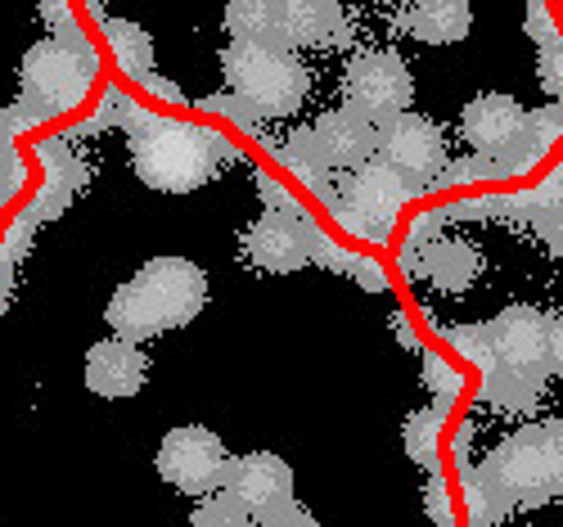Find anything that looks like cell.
<instances>
[{
  "label": "cell",
  "instance_id": "6da1fadb",
  "mask_svg": "<svg viewBox=\"0 0 563 527\" xmlns=\"http://www.w3.org/2000/svg\"><path fill=\"white\" fill-rule=\"evenodd\" d=\"M208 303V275L190 257H154L109 298V329L122 343H145L167 329L190 325Z\"/></svg>",
  "mask_w": 563,
  "mask_h": 527
},
{
  "label": "cell",
  "instance_id": "7a4b0ae2",
  "mask_svg": "<svg viewBox=\"0 0 563 527\" xmlns=\"http://www.w3.org/2000/svg\"><path fill=\"white\" fill-rule=\"evenodd\" d=\"M126 145H131V172L150 189H163V195H190V189L208 185L221 172V163L234 158L217 131L167 113H145L131 127Z\"/></svg>",
  "mask_w": 563,
  "mask_h": 527
},
{
  "label": "cell",
  "instance_id": "3957f363",
  "mask_svg": "<svg viewBox=\"0 0 563 527\" xmlns=\"http://www.w3.org/2000/svg\"><path fill=\"white\" fill-rule=\"evenodd\" d=\"M221 73L234 100H244L257 118H294L311 100V68L289 45L230 41L221 51Z\"/></svg>",
  "mask_w": 563,
  "mask_h": 527
},
{
  "label": "cell",
  "instance_id": "277c9868",
  "mask_svg": "<svg viewBox=\"0 0 563 527\" xmlns=\"http://www.w3.org/2000/svg\"><path fill=\"white\" fill-rule=\"evenodd\" d=\"M505 505H545L563 483V419H537L514 428L492 447L478 469Z\"/></svg>",
  "mask_w": 563,
  "mask_h": 527
},
{
  "label": "cell",
  "instance_id": "5b68a950",
  "mask_svg": "<svg viewBox=\"0 0 563 527\" xmlns=\"http://www.w3.org/2000/svg\"><path fill=\"white\" fill-rule=\"evenodd\" d=\"M23 105L36 118H59L86 105L96 81V51L86 41H36L19 68Z\"/></svg>",
  "mask_w": 563,
  "mask_h": 527
},
{
  "label": "cell",
  "instance_id": "8992f818",
  "mask_svg": "<svg viewBox=\"0 0 563 527\" xmlns=\"http://www.w3.org/2000/svg\"><path fill=\"white\" fill-rule=\"evenodd\" d=\"M415 195H419V189L406 176H397L384 158H374V163H365V167H356V172L343 176V195L334 204V221L347 234H356V239L384 244L393 221H397V212Z\"/></svg>",
  "mask_w": 563,
  "mask_h": 527
},
{
  "label": "cell",
  "instance_id": "52a82bcc",
  "mask_svg": "<svg viewBox=\"0 0 563 527\" xmlns=\"http://www.w3.org/2000/svg\"><path fill=\"white\" fill-rule=\"evenodd\" d=\"M158 477L167 487H176L180 496H217L225 492V473H230V451L225 442L203 424H180V428H167L163 442H158Z\"/></svg>",
  "mask_w": 563,
  "mask_h": 527
},
{
  "label": "cell",
  "instance_id": "ba28073f",
  "mask_svg": "<svg viewBox=\"0 0 563 527\" xmlns=\"http://www.w3.org/2000/svg\"><path fill=\"white\" fill-rule=\"evenodd\" d=\"M343 100H347V109H356L374 127H384V122L410 113L415 73L397 51H388V45H379V51H361L343 68Z\"/></svg>",
  "mask_w": 563,
  "mask_h": 527
},
{
  "label": "cell",
  "instance_id": "9c48e42d",
  "mask_svg": "<svg viewBox=\"0 0 563 527\" xmlns=\"http://www.w3.org/2000/svg\"><path fill=\"white\" fill-rule=\"evenodd\" d=\"M379 158L397 176H406L415 189H429L451 167V145H446V131L429 113L410 109L379 127Z\"/></svg>",
  "mask_w": 563,
  "mask_h": 527
},
{
  "label": "cell",
  "instance_id": "30bf717a",
  "mask_svg": "<svg viewBox=\"0 0 563 527\" xmlns=\"http://www.w3.org/2000/svg\"><path fill=\"white\" fill-rule=\"evenodd\" d=\"M523 131H528V109L505 90L474 95L460 113V135L468 140V150L478 158H492V163H505L514 150H519Z\"/></svg>",
  "mask_w": 563,
  "mask_h": 527
},
{
  "label": "cell",
  "instance_id": "8fae6325",
  "mask_svg": "<svg viewBox=\"0 0 563 527\" xmlns=\"http://www.w3.org/2000/svg\"><path fill=\"white\" fill-rule=\"evenodd\" d=\"M225 492L240 501L253 518L279 509L294 501V469L285 455L275 451H249V455H230V473H225Z\"/></svg>",
  "mask_w": 563,
  "mask_h": 527
},
{
  "label": "cell",
  "instance_id": "7c38bea8",
  "mask_svg": "<svg viewBox=\"0 0 563 527\" xmlns=\"http://www.w3.org/2000/svg\"><path fill=\"white\" fill-rule=\"evenodd\" d=\"M487 339H492V356L496 365H514V370H550V316L528 307V303H514L505 307L492 325H487Z\"/></svg>",
  "mask_w": 563,
  "mask_h": 527
},
{
  "label": "cell",
  "instance_id": "4fadbf2b",
  "mask_svg": "<svg viewBox=\"0 0 563 527\" xmlns=\"http://www.w3.org/2000/svg\"><path fill=\"white\" fill-rule=\"evenodd\" d=\"M311 140H316V150L330 172H356V167L379 158V127L347 105L320 113L311 127Z\"/></svg>",
  "mask_w": 563,
  "mask_h": 527
},
{
  "label": "cell",
  "instance_id": "5bb4252c",
  "mask_svg": "<svg viewBox=\"0 0 563 527\" xmlns=\"http://www.w3.org/2000/svg\"><path fill=\"white\" fill-rule=\"evenodd\" d=\"M352 41V14L334 0H279V45L289 51H339Z\"/></svg>",
  "mask_w": 563,
  "mask_h": 527
},
{
  "label": "cell",
  "instance_id": "9a60e30c",
  "mask_svg": "<svg viewBox=\"0 0 563 527\" xmlns=\"http://www.w3.org/2000/svg\"><path fill=\"white\" fill-rule=\"evenodd\" d=\"M244 257H249L257 271L289 275V271L307 266V257H311V230L298 226V217L266 212V217H257V221L244 230Z\"/></svg>",
  "mask_w": 563,
  "mask_h": 527
},
{
  "label": "cell",
  "instance_id": "2e32d148",
  "mask_svg": "<svg viewBox=\"0 0 563 527\" xmlns=\"http://www.w3.org/2000/svg\"><path fill=\"white\" fill-rule=\"evenodd\" d=\"M150 383V356L135 343L104 339L86 352V388L104 402H126Z\"/></svg>",
  "mask_w": 563,
  "mask_h": 527
},
{
  "label": "cell",
  "instance_id": "e0dca14e",
  "mask_svg": "<svg viewBox=\"0 0 563 527\" xmlns=\"http://www.w3.org/2000/svg\"><path fill=\"white\" fill-rule=\"evenodd\" d=\"M474 28V10L464 0H415L401 10V32L419 45H455Z\"/></svg>",
  "mask_w": 563,
  "mask_h": 527
},
{
  "label": "cell",
  "instance_id": "ac0fdd59",
  "mask_svg": "<svg viewBox=\"0 0 563 527\" xmlns=\"http://www.w3.org/2000/svg\"><path fill=\"white\" fill-rule=\"evenodd\" d=\"M545 383H550V370L537 365V370H514V365H492L487 370V383H483V402L500 415H523L532 410L541 397H545Z\"/></svg>",
  "mask_w": 563,
  "mask_h": 527
},
{
  "label": "cell",
  "instance_id": "d6986e66",
  "mask_svg": "<svg viewBox=\"0 0 563 527\" xmlns=\"http://www.w3.org/2000/svg\"><path fill=\"white\" fill-rule=\"evenodd\" d=\"M483 271V257L474 244H460V239H438L424 257V275L438 284V289L455 294V289H468Z\"/></svg>",
  "mask_w": 563,
  "mask_h": 527
},
{
  "label": "cell",
  "instance_id": "ffe728a7",
  "mask_svg": "<svg viewBox=\"0 0 563 527\" xmlns=\"http://www.w3.org/2000/svg\"><path fill=\"white\" fill-rule=\"evenodd\" d=\"M279 163H285L302 185H311L320 199H330V204H339V195H334V185H330V167H324V158H320V150H316V140H311V131H298V135H289L285 145H279Z\"/></svg>",
  "mask_w": 563,
  "mask_h": 527
},
{
  "label": "cell",
  "instance_id": "44dd1931",
  "mask_svg": "<svg viewBox=\"0 0 563 527\" xmlns=\"http://www.w3.org/2000/svg\"><path fill=\"white\" fill-rule=\"evenodd\" d=\"M104 36H109V45H113V59H118V68L126 73V77H135V81H150L154 73V45H150V32L145 28H135V23H122V19H109L104 23Z\"/></svg>",
  "mask_w": 563,
  "mask_h": 527
},
{
  "label": "cell",
  "instance_id": "7402d4cb",
  "mask_svg": "<svg viewBox=\"0 0 563 527\" xmlns=\"http://www.w3.org/2000/svg\"><path fill=\"white\" fill-rule=\"evenodd\" d=\"M230 41H262L279 45V0H240L225 10Z\"/></svg>",
  "mask_w": 563,
  "mask_h": 527
},
{
  "label": "cell",
  "instance_id": "603a6c76",
  "mask_svg": "<svg viewBox=\"0 0 563 527\" xmlns=\"http://www.w3.org/2000/svg\"><path fill=\"white\" fill-rule=\"evenodd\" d=\"M190 527H257V518L234 501L230 492H217V496H203L190 514Z\"/></svg>",
  "mask_w": 563,
  "mask_h": 527
},
{
  "label": "cell",
  "instance_id": "cb8c5ba5",
  "mask_svg": "<svg viewBox=\"0 0 563 527\" xmlns=\"http://www.w3.org/2000/svg\"><path fill=\"white\" fill-rule=\"evenodd\" d=\"M514 208H523V217H532L537 226L541 221H550L559 208H563V163L532 189V195H523V199H514Z\"/></svg>",
  "mask_w": 563,
  "mask_h": 527
},
{
  "label": "cell",
  "instance_id": "d4e9b609",
  "mask_svg": "<svg viewBox=\"0 0 563 527\" xmlns=\"http://www.w3.org/2000/svg\"><path fill=\"white\" fill-rule=\"evenodd\" d=\"M438 424H442L438 410H419V415H410V424H406V447H410V455H415L419 464H433V460H438Z\"/></svg>",
  "mask_w": 563,
  "mask_h": 527
},
{
  "label": "cell",
  "instance_id": "484cf974",
  "mask_svg": "<svg viewBox=\"0 0 563 527\" xmlns=\"http://www.w3.org/2000/svg\"><path fill=\"white\" fill-rule=\"evenodd\" d=\"M464 496H468V518H474V527L496 523V514L505 509V501L492 492V483H487L483 473H468L464 477Z\"/></svg>",
  "mask_w": 563,
  "mask_h": 527
},
{
  "label": "cell",
  "instance_id": "4316f807",
  "mask_svg": "<svg viewBox=\"0 0 563 527\" xmlns=\"http://www.w3.org/2000/svg\"><path fill=\"white\" fill-rule=\"evenodd\" d=\"M474 180H500V167H496L492 158H478V154H474L468 163H451L438 185H474Z\"/></svg>",
  "mask_w": 563,
  "mask_h": 527
},
{
  "label": "cell",
  "instance_id": "83f0119b",
  "mask_svg": "<svg viewBox=\"0 0 563 527\" xmlns=\"http://www.w3.org/2000/svg\"><path fill=\"white\" fill-rule=\"evenodd\" d=\"M451 343H455L468 361H478V365H487V370L496 365V356H492V339H487V325H483V329H455V333H451Z\"/></svg>",
  "mask_w": 563,
  "mask_h": 527
},
{
  "label": "cell",
  "instance_id": "f1b7e54d",
  "mask_svg": "<svg viewBox=\"0 0 563 527\" xmlns=\"http://www.w3.org/2000/svg\"><path fill=\"white\" fill-rule=\"evenodd\" d=\"M257 527H320L298 501H289V505H279V509H271V514H262L257 518Z\"/></svg>",
  "mask_w": 563,
  "mask_h": 527
},
{
  "label": "cell",
  "instance_id": "f546056e",
  "mask_svg": "<svg viewBox=\"0 0 563 527\" xmlns=\"http://www.w3.org/2000/svg\"><path fill=\"white\" fill-rule=\"evenodd\" d=\"M203 109H208V113H225V118L244 122V127H253V122H257V113H253L244 100H234V95H212V100H208Z\"/></svg>",
  "mask_w": 563,
  "mask_h": 527
},
{
  "label": "cell",
  "instance_id": "4dcf8cb0",
  "mask_svg": "<svg viewBox=\"0 0 563 527\" xmlns=\"http://www.w3.org/2000/svg\"><path fill=\"white\" fill-rule=\"evenodd\" d=\"M429 378H433L438 388H442V393H438L442 402H451V397L460 393V374H455V370H446V365H442L438 356H429Z\"/></svg>",
  "mask_w": 563,
  "mask_h": 527
},
{
  "label": "cell",
  "instance_id": "1f68e13d",
  "mask_svg": "<svg viewBox=\"0 0 563 527\" xmlns=\"http://www.w3.org/2000/svg\"><path fill=\"white\" fill-rule=\"evenodd\" d=\"M537 230H541V239H545V244H550V253H554V257L563 262V208H559V212H554L550 221H541Z\"/></svg>",
  "mask_w": 563,
  "mask_h": 527
},
{
  "label": "cell",
  "instance_id": "d6a6232c",
  "mask_svg": "<svg viewBox=\"0 0 563 527\" xmlns=\"http://www.w3.org/2000/svg\"><path fill=\"white\" fill-rule=\"evenodd\" d=\"M550 374H563V311L550 316Z\"/></svg>",
  "mask_w": 563,
  "mask_h": 527
},
{
  "label": "cell",
  "instance_id": "836d02e7",
  "mask_svg": "<svg viewBox=\"0 0 563 527\" xmlns=\"http://www.w3.org/2000/svg\"><path fill=\"white\" fill-rule=\"evenodd\" d=\"M429 509H433V518H438V523H451V509H446V492H442V483H433V492H429Z\"/></svg>",
  "mask_w": 563,
  "mask_h": 527
},
{
  "label": "cell",
  "instance_id": "e575fe53",
  "mask_svg": "<svg viewBox=\"0 0 563 527\" xmlns=\"http://www.w3.org/2000/svg\"><path fill=\"white\" fill-rule=\"evenodd\" d=\"M559 501H563V483H559Z\"/></svg>",
  "mask_w": 563,
  "mask_h": 527
}]
</instances>
